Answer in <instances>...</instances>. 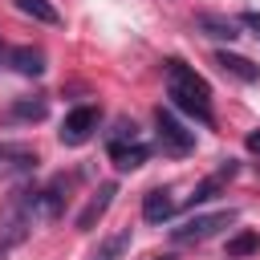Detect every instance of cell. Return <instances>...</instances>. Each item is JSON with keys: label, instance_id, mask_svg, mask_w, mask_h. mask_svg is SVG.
<instances>
[{"label": "cell", "instance_id": "19", "mask_svg": "<svg viewBox=\"0 0 260 260\" xmlns=\"http://www.w3.org/2000/svg\"><path fill=\"white\" fill-rule=\"evenodd\" d=\"M106 142H142L138 122H134V118H118V122H114V130L106 134Z\"/></svg>", "mask_w": 260, "mask_h": 260}, {"label": "cell", "instance_id": "20", "mask_svg": "<svg viewBox=\"0 0 260 260\" xmlns=\"http://www.w3.org/2000/svg\"><path fill=\"white\" fill-rule=\"evenodd\" d=\"M240 24H244V28H252V37L260 41V12H244V16H240Z\"/></svg>", "mask_w": 260, "mask_h": 260}, {"label": "cell", "instance_id": "17", "mask_svg": "<svg viewBox=\"0 0 260 260\" xmlns=\"http://www.w3.org/2000/svg\"><path fill=\"white\" fill-rule=\"evenodd\" d=\"M260 248V232H236L232 240H228V260H244V256H252Z\"/></svg>", "mask_w": 260, "mask_h": 260}, {"label": "cell", "instance_id": "22", "mask_svg": "<svg viewBox=\"0 0 260 260\" xmlns=\"http://www.w3.org/2000/svg\"><path fill=\"white\" fill-rule=\"evenodd\" d=\"M154 260H175V256H171V252H167V256H154Z\"/></svg>", "mask_w": 260, "mask_h": 260}, {"label": "cell", "instance_id": "6", "mask_svg": "<svg viewBox=\"0 0 260 260\" xmlns=\"http://www.w3.org/2000/svg\"><path fill=\"white\" fill-rule=\"evenodd\" d=\"M41 154L28 142H0V175H32Z\"/></svg>", "mask_w": 260, "mask_h": 260}, {"label": "cell", "instance_id": "13", "mask_svg": "<svg viewBox=\"0 0 260 260\" xmlns=\"http://www.w3.org/2000/svg\"><path fill=\"white\" fill-rule=\"evenodd\" d=\"M195 28L203 37H215V41H236L240 37V20H228V16H215V12H199Z\"/></svg>", "mask_w": 260, "mask_h": 260}, {"label": "cell", "instance_id": "11", "mask_svg": "<svg viewBox=\"0 0 260 260\" xmlns=\"http://www.w3.org/2000/svg\"><path fill=\"white\" fill-rule=\"evenodd\" d=\"M106 150H110V158H114L118 171H134V167H142L150 158L146 142H106Z\"/></svg>", "mask_w": 260, "mask_h": 260}, {"label": "cell", "instance_id": "1", "mask_svg": "<svg viewBox=\"0 0 260 260\" xmlns=\"http://www.w3.org/2000/svg\"><path fill=\"white\" fill-rule=\"evenodd\" d=\"M167 98H171L175 110L191 114L195 122H203V126L215 122V110H211V85H207L187 61H179V57L167 61Z\"/></svg>", "mask_w": 260, "mask_h": 260}, {"label": "cell", "instance_id": "10", "mask_svg": "<svg viewBox=\"0 0 260 260\" xmlns=\"http://www.w3.org/2000/svg\"><path fill=\"white\" fill-rule=\"evenodd\" d=\"M215 65H219L228 77L244 81V85H256V81H260V65H256V61H248V57H240V53L219 49V53H215Z\"/></svg>", "mask_w": 260, "mask_h": 260}, {"label": "cell", "instance_id": "14", "mask_svg": "<svg viewBox=\"0 0 260 260\" xmlns=\"http://www.w3.org/2000/svg\"><path fill=\"white\" fill-rule=\"evenodd\" d=\"M8 65H12L20 77H41V73H45V53L32 49V45H20V49L8 53Z\"/></svg>", "mask_w": 260, "mask_h": 260}, {"label": "cell", "instance_id": "18", "mask_svg": "<svg viewBox=\"0 0 260 260\" xmlns=\"http://www.w3.org/2000/svg\"><path fill=\"white\" fill-rule=\"evenodd\" d=\"M126 248H130V228H122V232H114L110 240H102V248H98L89 260H118Z\"/></svg>", "mask_w": 260, "mask_h": 260}, {"label": "cell", "instance_id": "8", "mask_svg": "<svg viewBox=\"0 0 260 260\" xmlns=\"http://www.w3.org/2000/svg\"><path fill=\"white\" fill-rule=\"evenodd\" d=\"M114 195H118V183H102L98 191H93V199L77 211V232H89L106 211H110V203H114Z\"/></svg>", "mask_w": 260, "mask_h": 260}, {"label": "cell", "instance_id": "5", "mask_svg": "<svg viewBox=\"0 0 260 260\" xmlns=\"http://www.w3.org/2000/svg\"><path fill=\"white\" fill-rule=\"evenodd\" d=\"M98 122H102V110H98V106H73V110L61 118L57 138H61L65 146H81V142H89V138H93Z\"/></svg>", "mask_w": 260, "mask_h": 260}, {"label": "cell", "instance_id": "7", "mask_svg": "<svg viewBox=\"0 0 260 260\" xmlns=\"http://www.w3.org/2000/svg\"><path fill=\"white\" fill-rule=\"evenodd\" d=\"M65 191H69V179L65 175H57L45 187H37V219H57L61 207H65Z\"/></svg>", "mask_w": 260, "mask_h": 260}, {"label": "cell", "instance_id": "2", "mask_svg": "<svg viewBox=\"0 0 260 260\" xmlns=\"http://www.w3.org/2000/svg\"><path fill=\"white\" fill-rule=\"evenodd\" d=\"M37 223V187L32 183H20L8 191L4 207H0V252L24 244V236L32 232Z\"/></svg>", "mask_w": 260, "mask_h": 260}, {"label": "cell", "instance_id": "12", "mask_svg": "<svg viewBox=\"0 0 260 260\" xmlns=\"http://www.w3.org/2000/svg\"><path fill=\"white\" fill-rule=\"evenodd\" d=\"M232 175H236V162L228 158V162H223V167H219L215 175H207V179H203V183L195 187V195L187 199V207L195 211V207H203V203H211V199L219 195V187H223V179H232Z\"/></svg>", "mask_w": 260, "mask_h": 260}, {"label": "cell", "instance_id": "15", "mask_svg": "<svg viewBox=\"0 0 260 260\" xmlns=\"http://www.w3.org/2000/svg\"><path fill=\"white\" fill-rule=\"evenodd\" d=\"M45 114H49V98H45V93L16 98V102H12V110H8V118H16V122H41Z\"/></svg>", "mask_w": 260, "mask_h": 260}, {"label": "cell", "instance_id": "3", "mask_svg": "<svg viewBox=\"0 0 260 260\" xmlns=\"http://www.w3.org/2000/svg\"><path fill=\"white\" fill-rule=\"evenodd\" d=\"M240 211L236 207H223V211H207V215H191L183 219L179 228H171V244H203L211 236H219L228 223H236Z\"/></svg>", "mask_w": 260, "mask_h": 260}, {"label": "cell", "instance_id": "9", "mask_svg": "<svg viewBox=\"0 0 260 260\" xmlns=\"http://www.w3.org/2000/svg\"><path fill=\"white\" fill-rule=\"evenodd\" d=\"M175 211H179V203H175V195L167 187H154V191L142 195V219L146 223H167Z\"/></svg>", "mask_w": 260, "mask_h": 260}, {"label": "cell", "instance_id": "21", "mask_svg": "<svg viewBox=\"0 0 260 260\" xmlns=\"http://www.w3.org/2000/svg\"><path fill=\"white\" fill-rule=\"evenodd\" d=\"M244 146H248V150H252V154H260V130H252V134H248V142H244Z\"/></svg>", "mask_w": 260, "mask_h": 260}, {"label": "cell", "instance_id": "16", "mask_svg": "<svg viewBox=\"0 0 260 260\" xmlns=\"http://www.w3.org/2000/svg\"><path fill=\"white\" fill-rule=\"evenodd\" d=\"M24 16H32V20H41V24H61V12L49 4V0H12Z\"/></svg>", "mask_w": 260, "mask_h": 260}, {"label": "cell", "instance_id": "4", "mask_svg": "<svg viewBox=\"0 0 260 260\" xmlns=\"http://www.w3.org/2000/svg\"><path fill=\"white\" fill-rule=\"evenodd\" d=\"M154 134H158V150L162 154L183 158V154L195 150V130H187V122H179V114L167 110V106L154 110Z\"/></svg>", "mask_w": 260, "mask_h": 260}]
</instances>
